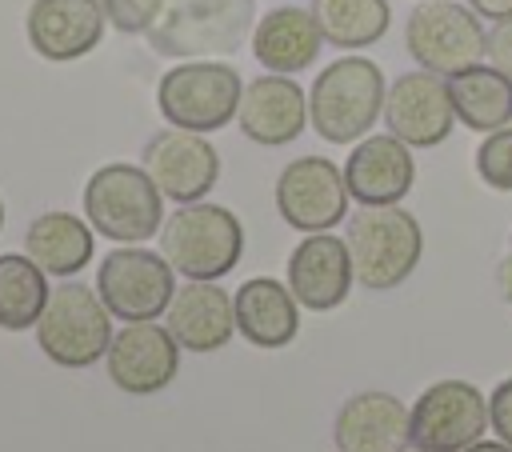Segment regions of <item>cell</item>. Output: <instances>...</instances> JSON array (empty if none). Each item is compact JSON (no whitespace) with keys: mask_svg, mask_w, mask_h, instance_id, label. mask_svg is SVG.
I'll return each instance as SVG.
<instances>
[{"mask_svg":"<svg viewBox=\"0 0 512 452\" xmlns=\"http://www.w3.org/2000/svg\"><path fill=\"white\" fill-rule=\"evenodd\" d=\"M384 72L368 56H336L308 88V124L328 144H356L384 116Z\"/></svg>","mask_w":512,"mask_h":452,"instance_id":"obj_1","label":"cell"},{"mask_svg":"<svg viewBox=\"0 0 512 452\" xmlns=\"http://www.w3.org/2000/svg\"><path fill=\"white\" fill-rule=\"evenodd\" d=\"M160 252L184 280H220L244 256V224L232 208L196 200L176 204L160 224Z\"/></svg>","mask_w":512,"mask_h":452,"instance_id":"obj_2","label":"cell"},{"mask_svg":"<svg viewBox=\"0 0 512 452\" xmlns=\"http://www.w3.org/2000/svg\"><path fill=\"white\" fill-rule=\"evenodd\" d=\"M344 244L352 256L356 284L368 292H388L416 272L424 252V232L412 212H404L400 204H384V208H360L356 216H348Z\"/></svg>","mask_w":512,"mask_h":452,"instance_id":"obj_3","label":"cell"},{"mask_svg":"<svg viewBox=\"0 0 512 452\" xmlns=\"http://www.w3.org/2000/svg\"><path fill=\"white\" fill-rule=\"evenodd\" d=\"M252 24L256 0H168L148 44L172 60H212L252 40Z\"/></svg>","mask_w":512,"mask_h":452,"instance_id":"obj_4","label":"cell"},{"mask_svg":"<svg viewBox=\"0 0 512 452\" xmlns=\"http://www.w3.org/2000/svg\"><path fill=\"white\" fill-rule=\"evenodd\" d=\"M84 220L116 244H144L164 224V192L144 164H104L84 184Z\"/></svg>","mask_w":512,"mask_h":452,"instance_id":"obj_5","label":"cell"},{"mask_svg":"<svg viewBox=\"0 0 512 452\" xmlns=\"http://www.w3.org/2000/svg\"><path fill=\"white\" fill-rule=\"evenodd\" d=\"M244 80L224 60H180L156 84V108L172 128L220 132L236 120Z\"/></svg>","mask_w":512,"mask_h":452,"instance_id":"obj_6","label":"cell"},{"mask_svg":"<svg viewBox=\"0 0 512 452\" xmlns=\"http://www.w3.org/2000/svg\"><path fill=\"white\" fill-rule=\"evenodd\" d=\"M36 344L60 368H92L112 344V312L96 288L60 280L36 320Z\"/></svg>","mask_w":512,"mask_h":452,"instance_id":"obj_7","label":"cell"},{"mask_svg":"<svg viewBox=\"0 0 512 452\" xmlns=\"http://www.w3.org/2000/svg\"><path fill=\"white\" fill-rule=\"evenodd\" d=\"M404 48L424 72L448 80L484 60L488 32L480 16L456 0H420L404 20Z\"/></svg>","mask_w":512,"mask_h":452,"instance_id":"obj_8","label":"cell"},{"mask_svg":"<svg viewBox=\"0 0 512 452\" xmlns=\"http://www.w3.org/2000/svg\"><path fill=\"white\" fill-rule=\"evenodd\" d=\"M96 292L112 312V320H124V324L160 320L176 292V268L164 260V252L124 244L100 260Z\"/></svg>","mask_w":512,"mask_h":452,"instance_id":"obj_9","label":"cell"},{"mask_svg":"<svg viewBox=\"0 0 512 452\" xmlns=\"http://www.w3.org/2000/svg\"><path fill=\"white\" fill-rule=\"evenodd\" d=\"M488 428V396L460 376L428 384L408 408V448L464 452Z\"/></svg>","mask_w":512,"mask_h":452,"instance_id":"obj_10","label":"cell"},{"mask_svg":"<svg viewBox=\"0 0 512 452\" xmlns=\"http://www.w3.org/2000/svg\"><path fill=\"white\" fill-rule=\"evenodd\" d=\"M276 212L296 232H328L340 220H348V184L344 168H336L328 156H296L276 176Z\"/></svg>","mask_w":512,"mask_h":452,"instance_id":"obj_11","label":"cell"},{"mask_svg":"<svg viewBox=\"0 0 512 452\" xmlns=\"http://www.w3.org/2000/svg\"><path fill=\"white\" fill-rule=\"evenodd\" d=\"M140 164L172 204L204 200L220 176V152L212 148V140L204 132L172 128V124L144 144Z\"/></svg>","mask_w":512,"mask_h":452,"instance_id":"obj_12","label":"cell"},{"mask_svg":"<svg viewBox=\"0 0 512 452\" xmlns=\"http://www.w3.org/2000/svg\"><path fill=\"white\" fill-rule=\"evenodd\" d=\"M384 128L400 136L408 148H436L456 128V108L448 96V80L436 72H400L384 96Z\"/></svg>","mask_w":512,"mask_h":452,"instance_id":"obj_13","label":"cell"},{"mask_svg":"<svg viewBox=\"0 0 512 452\" xmlns=\"http://www.w3.org/2000/svg\"><path fill=\"white\" fill-rule=\"evenodd\" d=\"M180 344L168 332V324L136 320L112 332V344L104 352L108 380L128 396H152L164 392L180 372Z\"/></svg>","mask_w":512,"mask_h":452,"instance_id":"obj_14","label":"cell"},{"mask_svg":"<svg viewBox=\"0 0 512 452\" xmlns=\"http://www.w3.org/2000/svg\"><path fill=\"white\" fill-rule=\"evenodd\" d=\"M284 284L292 288L296 304L304 312H332L348 300L356 272H352V256L348 244L332 232H308L292 256H288V276Z\"/></svg>","mask_w":512,"mask_h":452,"instance_id":"obj_15","label":"cell"},{"mask_svg":"<svg viewBox=\"0 0 512 452\" xmlns=\"http://www.w3.org/2000/svg\"><path fill=\"white\" fill-rule=\"evenodd\" d=\"M104 4L100 0H32L24 16L28 44L48 64H68L88 56L104 40Z\"/></svg>","mask_w":512,"mask_h":452,"instance_id":"obj_16","label":"cell"},{"mask_svg":"<svg viewBox=\"0 0 512 452\" xmlns=\"http://www.w3.org/2000/svg\"><path fill=\"white\" fill-rule=\"evenodd\" d=\"M412 180H416L412 148L392 132L356 140V148L344 160V184L360 208L400 204L412 192Z\"/></svg>","mask_w":512,"mask_h":452,"instance_id":"obj_17","label":"cell"},{"mask_svg":"<svg viewBox=\"0 0 512 452\" xmlns=\"http://www.w3.org/2000/svg\"><path fill=\"white\" fill-rule=\"evenodd\" d=\"M236 124L252 144L284 148L292 144L308 124V96L304 88L284 72H264L244 84Z\"/></svg>","mask_w":512,"mask_h":452,"instance_id":"obj_18","label":"cell"},{"mask_svg":"<svg viewBox=\"0 0 512 452\" xmlns=\"http://www.w3.org/2000/svg\"><path fill=\"white\" fill-rule=\"evenodd\" d=\"M164 324L184 352H220L236 332L232 296L216 280H184L172 292Z\"/></svg>","mask_w":512,"mask_h":452,"instance_id":"obj_19","label":"cell"},{"mask_svg":"<svg viewBox=\"0 0 512 452\" xmlns=\"http://www.w3.org/2000/svg\"><path fill=\"white\" fill-rule=\"evenodd\" d=\"M332 440L340 452H404L408 448V408L380 388L356 392L336 408Z\"/></svg>","mask_w":512,"mask_h":452,"instance_id":"obj_20","label":"cell"},{"mask_svg":"<svg viewBox=\"0 0 512 452\" xmlns=\"http://www.w3.org/2000/svg\"><path fill=\"white\" fill-rule=\"evenodd\" d=\"M236 332L252 348H288L300 332V304L288 284L272 276H252L232 292Z\"/></svg>","mask_w":512,"mask_h":452,"instance_id":"obj_21","label":"cell"},{"mask_svg":"<svg viewBox=\"0 0 512 452\" xmlns=\"http://www.w3.org/2000/svg\"><path fill=\"white\" fill-rule=\"evenodd\" d=\"M320 44H324V36H320L312 12L300 4H280L252 24V56L268 72H284V76L304 72L308 64H316Z\"/></svg>","mask_w":512,"mask_h":452,"instance_id":"obj_22","label":"cell"},{"mask_svg":"<svg viewBox=\"0 0 512 452\" xmlns=\"http://www.w3.org/2000/svg\"><path fill=\"white\" fill-rule=\"evenodd\" d=\"M92 224L72 212H40L24 232V252L56 280L76 276L92 260Z\"/></svg>","mask_w":512,"mask_h":452,"instance_id":"obj_23","label":"cell"},{"mask_svg":"<svg viewBox=\"0 0 512 452\" xmlns=\"http://www.w3.org/2000/svg\"><path fill=\"white\" fill-rule=\"evenodd\" d=\"M456 120L472 132H496L512 124V80L492 64H472L448 76Z\"/></svg>","mask_w":512,"mask_h":452,"instance_id":"obj_24","label":"cell"},{"mask_svg":"<svg viewBox=\"0 0 512 452\" xmlns=\"http://www.w3.org/2000/svg\"><path fill=\"white\" fill-rule=\"evenodd\" d=\"M48 296H52L48 272L28 252H4L0 256V328L4 332L36 328Z\"/></svg>","mask_w":512,"mask_h":452,"instance_id":"obj_25","label":"cell"},{"mask_svg":"<svg viewBox=\"0 0 512 452\" xmlns=\"http://www.w3.org/2000/svg\"><path fill=\"white\" fill-rule=\"evenodd\" d=\"M308 12L316 20L324 44H336L348 52L376 44L392 24L388 0H312Z\"/></svg>","mask_w":512,"mask_h":452,"instance_id":"obj_26","label":"cell"},{"mask_svg":"<svg viewBox=\"0 0 512 452\" xmlns=\"http://www.w3.org/2000/svg\"><path fill=\"white\" fill-rule=\"evenodd\" d=\"M476 176L492 192H512V124L484 132V140L476 148Z\"/></svg>","mask_w":512,"mask_h":452,"instance_id":"obj_27","label":"cell"},{"mask_svg":"<svg viewBox=\"0 0 512 452\" xmlns=\"http://www.w3.org/2000/svg\"><path fill=\"white\" fill-rule=\"evenodd\" d=\"M104 4V16L116 32L124 36H148V28L160 20L164 4L168 0H100Z\"/></svg>","mask_w":512,"mask_h":452,"instance_id":"obj_28","label":"cell"},{"mask_svg":"<svg viewBox=\"0 0 512 452\" xmlns=\"http://www.w3.org/2000/svg\"><path fill=\"white\" fill-rule=\"evenodd\" d=\"M488 424H492L496 440H504L512 448V376L492 388V396H488Z\"/></svg>","mask_w":512,"mask_h":452,"instance_id":"obj_29","label":"cell"},{"mask_svg":"<svg viewBox=\"0 0 512 452\" xmlns=\"http://www.w3.org/2000/svg\"><path fill=\"white\" fill-rule=\"evenodd\" d=\"M484 60H488L492 68H500V72L512 80V16H504V20H492V28H488V52H484Z\"/></svg>","mask_w":512,"mask_h":452,"instance_id":"obj_30","label":"cell"},{"mask_svg":"<svg viewBox=\"0 0 512 452\" xmlns=\"http://www.w3.org/2000/svg\"><path fill=\"white\" fill-rule=\"evenodd\" d=\"M468 8H472L476 16H484V20H504V16H512V0H468Z\"/></svg>","mask_w":512,"mask_h":452,"instance_id":"obj_31","label":"cell"},{"mask_svg":"<svg viewBox=\"0 0 512 452\" xmlns=\"http://www.w3.org/2000/svg\"><path fill=\"white\" fill-rule=\"evenodd\" d=\"M496 284H500L504 300L512 304V244H508V252H504V256H500V264H496Z\"/></svg>","mask_w":512,"mask_h":452,"instance_id":"obj_32","label":"cell"},{"mask_svg":"<svg viewBox=\"0 0 512 452\" xmlns=\"http://www.w3.org/2000/svg\"><path fill=\"white\" fill-rule=\"evenodd\" d=\"M464 452H512L504 440H476V444H468Z\"/></svg>","mask_w":512,"mask_h":452,"instance_id":"obj_33","label":"cell"},{"mask_svg":"<svg viewBox=\"0 0 512 452\" xmlns=\"http://www.w3.org/2000/svg\"><path fill=\"white\" fill-rule=\"evenodd\" d=\"M0 228H4V200H0Z\"/></svg>","mask_w":512,"mask_h":452,"instance_id":"obj_34","label":"cell"},{"mask_svg":"<svg viewBox=\"0 0 512 452\" xmlns=\"http://www.w3.org/2000/svg\"><path fill=\"white\" fill-rule=\"evenodd\" d=\"M408 452H420V448H408Z\"/></svg>","mask_w":512,"mask_h":452,"instance_id":"obj_35","label":"cell"}]
</instances>
